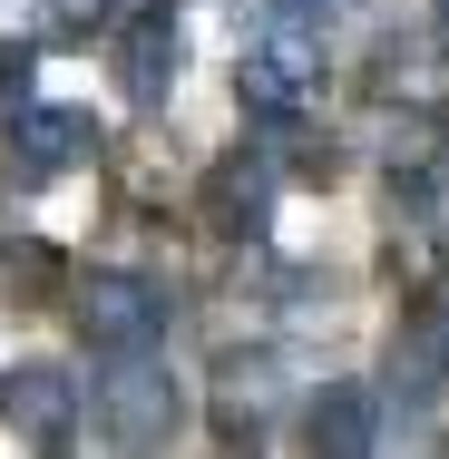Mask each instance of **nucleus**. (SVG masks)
<instances>
[{
	"mask_svg": "<svg viewBox=\"0 0 449 459\" xmlns=\"http://www.w3.org/2000/svg\"><path fill=\"white\" fill-rule=\"evenodd\" d=\"M440 381H449V303H420V313L401 323V342H391V391L430 401Z\"/></svg>",
	"mask_w": 449,
	"mask_h": 459,
	"instance_id": "9",
	"label": "nucleus"
},
{
	"mask_svg": "<svg viewBox=\"0 0 449 459\" xmlns=\"http://www.w3.org/2000/svg\"><path fill=\"white\" fill-rule=\"evenodd\" d=\"M69 323L89 333L98 352H147L157 333H167V283L147 274H79V293H69Z\"/></svg>",
	"mask_w": 449,
	"mask_h": 459,
	"instance_id": "3",
	"label": "nucleus"
},
{
	"mask_svg": "<svg viewBox=\"0 0 449 459\" xmlns=\"http://www.w3.org/2000/svg\"><path fill=\"white\" fill-rule=\"evenodd\" d=\"M30 69H39L30 49H0V127H10L20 108H30Z\"/></svg>",
	"mask_w": 449,
	"mask_h": 459,
	"instance_id": "13",
	"label": "nucleus"
},
{
	"mask_svg": "<svg viewBox=\"0 0 449 459\" xmlns=\"http://www.w3.org/2000/svg\"><path fill=\"white\" fill-rule=\"evenodd\" d=\"M89 411L117 450H167L177 420H186V391H177V371L157 362V342H147V352H108V381L89 391Z\"/></svg>",
	"mask_w": 449,
	"mask_h": 459,
	"instance_id": "2",
	"label": "nucleus"
},
{
	"mask_svg": "<svg viewBox=\"0 0 449 459\" xmlns=\"http://www.w3.org/2000/svg\"><path fill=\"white\" fill-rule=\"evenodd\" d=\"M381 391H361V381H323V401H313V420H303V440L323 459H361L381 450V411H371Z\"/></svg>",
	"mask_w": 449,
	"mask_h": 459,
	"instance_id": "8",
	"label": "nucleus"
},
{
	"mask_svg": "<svg viewBox=\"0 0 449 459\" xmlns=\"http://www.w3.org/2000/svg\"><path fill=\"white\" fill-rule=\"evenodd\" d=\"M108 20V0H39V39H89Z\"/></svg>",
	"mask_w": 449,
	"mask_h": 459,
	"instance_id": "12",
	"label": "nucleus"
},
{
	"mask_svg": "<svg viewBox=\"0 0 449 459\" xmlns=\"http://www.w3.org/2000/svg\"><path fill=\"white\" fill-rule=\"evenodd\" d=\"M79 411H89V391L59 362H20L0 381V420H10L20 440H39V450H69V440H79Z\"/></svg>",
	"mask_w": 449,
	"mask_h": 459,
	"instance_id": "5",
	"label": "nucleus"
},
{
	"mask_svg": "<svg viewBox=\"0 0 449 459\" xmlns=\"http://www.w3.org/2000/svg\"><path fill=\"white\" fill-rule=\"evenodd\" d=\"M177 69H186V30L167 10H137V20L117 30V89H127V108H167Z\"/></svg>",
	"mask_w": 449,
	"mask_h": 459,
	"instance_id": "7",
	"label": "nucleus"
},
{
	"mask_svg": "<svg viewBox=\"0 0 449 459\" xmlns=\"http://www.w3.org/2000/svg\"><path fill=\"white\" fill-rule=\"evenodd\" d=\"M235 98H245L264 127L303 117V108L323 98V39H313V20H303L293 0H273L264 39H255V49H245V69H235Z\"/></svg>",
	"mask_w": 449,
	"mask_h": 459,
	"instance_id": "1",
	"label": "nucleus"
},
{
	"mask_svg": "<svg viewBox=\"0 0 449 459\" xmlns=\"http://www.w3.org/2000/svg\"><path fill=\"white\" fill-rule=\"evenodd\" d=\"M440 30H449V0H440Z\"/></svg>",
	"mask_w": 449,
	"mask_h": 459,
	"instance_id": "15",
	"label": "nucleus"
},
{
	"mask_svg": "<svg viewBox=\"0 0 449 459\" xmlns=\"http://www.w3.org/2000/svg\"><path fill=\"white\" fill-rule=\"evenodd\" d=\"M381 89L391 98H430L440 89V49H430V39H391V49H381Z\"/></svg>",
	"mask_w": 449,
	"mask_h": 459,
	"instance_id": "10",
	"label": "nucleus"
},
{
	"mask_svg": "<svg viewBox=\"0 0 449 459\" xmlns=\"http://www.w3.org/2000/svg\"><path fill=\"white\" fill-rule=\"evenodd\" d=\"M0 137H10V177L20 186H49V177H69V167L98 157V117L89 108H20Z\"/></svg>",
	"mask_w": 449,
	"mask_h": 459,
	"instance_id": "4",
	"label": "nucleus"
},
{
	"mask_svg": "<svg viewBox=\"0 0 449 459\" xmlns=\"http://www.w3.org/2000/svg\"><path fill=\"white\" fill-rule=\"evenodd\" d=\"M195 225H205L215 245H255L273 225V167L264 157H215V177L195 195Z\"/></svg>",
	"mask_w": 449,
	"mask_h": 459,
	"instance_id": "6",
	"label": "nucleus"
},
{
	"mask_svg": "<svg viewBox=\"0 0 449 459\" xmlns=\"http://www.w3.org/2000/svg\"><path fill=\"white\" fill-rule=\"evenodd\" d=\"M283 157H293L303 186H332V177H342V147H332V137H303V117H283Z\"/></svg>",
	"mask_w": 449,
	"mask_h": 459,
	"instance_id": "11",
	"label": "nucleus"
},
{
	"mask_svg": "<svg viewBox=\"0 0 449 459\" xmlns=\"http://www.w3.org/2000/svg\"><path fill=\"white\" fill-rule=\"evenodd\" d=\"M293 10H303V20H313V30H323V20H352L361 0H293Z\"/></svg>",
	"mask_w": 449,
	"mask_h": 459,
	"instance_id": "14",
	"label": "nucleus"
}]
</instances>
